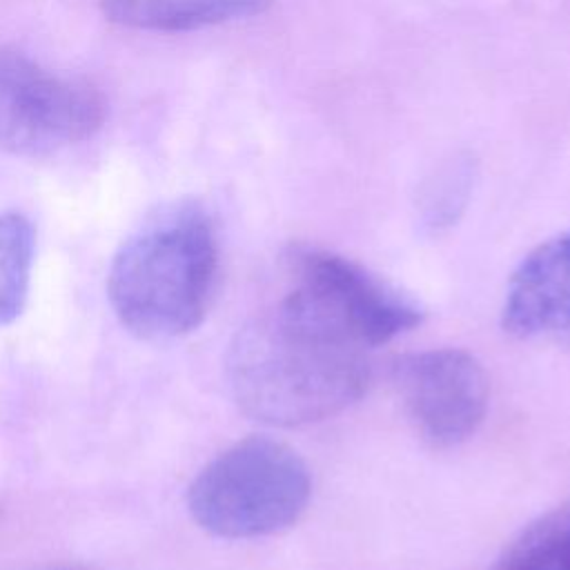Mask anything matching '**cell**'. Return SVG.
Returning <instances> with one entry per match:
<instances>
[{
	"instance_id": "obj_1",
	"label": "cell",
	"mask_w": 570,
	"mask_h": 570,
	"mask_svg": "<svg viewBox=\"0 0 570 570\" xmlns=\"http://www.w3.org/2000/svg\"><path fill=\"white\" fill-rule=\"evenodd\" d=\"M225 370L236 405L276 428L330 419L358 401L370 381L367 347L294 292L236 332Z\"/></svg>"
},
{
	"instance_id": "obj_2",
	"label": "cell",
	"mask_w": 570,
	"mask_h": 570,
	"mask_svg": "<svg viewBox=\"0 0 570 570\" xmlns=\"http://www.w3.org/2000/svg\"><path fill=\"white\" fill-rule=\"evenodd\" d=\"M218 240L212 216L191 198L142 216L116 249L107 296L120 325L149 343L194 332L214 298Z\"/></svg>"
},
{
	"instance_id": "obj_3",
	"label": "cell",
	"mask_w": 570,
	"mask_h": 570,
	"mask_svg": "<svg viewBox=\"0 0 570 570\" xmlns=\"http://www.w3.org/2000/svg\"><path fill=\"white\" fill-rule=\"evenodd\" d=\"M309 494V470L294 448L272 436H247L194 476L187 510L214 537L256 539L294 525Z\"/></svg>"
},
{
	"instance_id": "obj_4",
	"label": "cell",
	"mask_w": 570,
	"mask_h": 570,
	"mask_svg": "<svg viewBox=\"0 0 570 570\" xmlns=\"http://www.w3.org/2000/svg\"><path fill=\"white\" fill-rule=\"evenodd\" d=\"M102 94L0 47V151L49 156L91 138L105 122Z\"/></svg>"
},
{
	"instance_id": "obj_5",
	"label": "cell",
	"mask_w": 570,
	"mask_h": 570,
	"mask_svg": "<svg viewBox=\"0 0 570 570\" xmlns=\"http://www.w3.org/2000/svg\"><path fill=\"white\" fill-rule=\"evenodd\" d=\"M292 289L361 345L376 347L416 327L425 312L396 285L363 265L318 247H292Z\"/></svg>"
},
{
	"instance_id": "obj_6",
	"label": "cell",
	"mask_w": 570,
	"mask_h": 570,
	"mask_svg": "<svg viewBox=\"0 0 570 570\" xmlns=\"http://www.w3.org/2000/svg\"><path fill=\"white\" fill-rule=\"evenodd\" d=\"M396 387L410 423L432 448L468 441L488 410V376L465 350L439 347L396 363Z\"/></svg>"
},
{
	"instance_id": "obj_7",
	"label": "cell",
	"mask_w": 570,
	"mask_h": 570,
	"mask_svg": "<svg viewBox=\"0 0 570 570\" xmlns=\"http://www.w3.org/2000/svg\"><path fill=\"white\" fill-rule=\"evenodd\" d=\"M501 325L517 338L570 341V229L541 240L517 265Z\"/></svg>"
},
{
	"instance_id": "obj_8",
	"label": "cell",
	"mask_w": 570,
	"mask_h": 570,
	"mask_svg": "<svg viewBox=\"0 0 570 570\" xmlns=\"http://www.w3.org/2000/svg\"><path fill=\"white\" fill-rule=\"evenodd\" d=\"M105 16L142 31H191L261 13L272 0H98Z\"/></svg>"
},
{
	"instance_id": "obj_9",
	"label": "cell",
	"mask_w": 570,
	"mask_h": 570,
	"mask_svg": "<svg viewBox=\"0 0 570 570\" xmlns=\"http://www.w3.org/2000/svg\"><path fill=\"white\" fill-rule=\"evenodd\" d=\"M36 232L20 212L0 214V327L13 323L27 303Z\"/></svg>"
},
{
	"instance_id": "obj_10",
	"label": "cell",
	"mask_w": 570,
	"mask_h": 570,
	"mask_svg": "<svg viewBox=\"0 0 570 570\" xmlns=\"http://www.w3.org/2000/svg\"><path fill=\"white\" fill-rule=\"evenodd\" d=\"M490 570H570V505L528 525Z\"/></svg>"
},
{
	"instance_id": "obj_11",
	"label": "cell",
	"mask_w": 570,
	"mask_h": 570,
	"mask_svg": "<svg viewBox=\"0 0 570 570\" xmlns=\"http://www.w3.org/2000/svg\"><path fill=\"white\" fill-rule=\"evenodd\" d=\"M42 570H89L87 566H56V568H42Z\"/></svg>"
}]
</instances>
